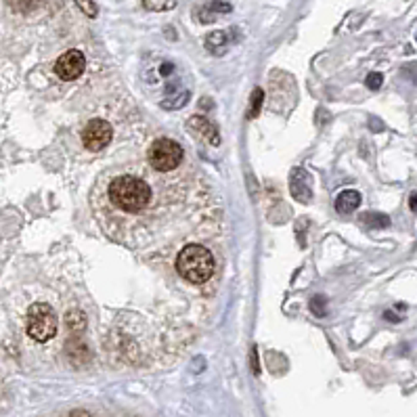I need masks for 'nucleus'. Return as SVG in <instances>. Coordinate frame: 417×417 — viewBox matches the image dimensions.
Listing matches in <instances>:
<instances>
[{
  "mask_svg": "<svg viewBox=\"0 0 417 417\" xmlns=\"http://www.w3.org/2000/svg\"><path fill=\"white\" fill-rule=\"evenodd\" d=\"M358 206H360V193L358 191H342L336 199V210L342 212V214H348V212H355Z\"/></svg>",
  "mask_w": 417,
  "mask_h": 417,
  "instance_id": "0eeeda50",
  "label": "nucleus"
},
{
  "mask_svg": "<svg viewBox=\"0 0 417 417\" xmlns=\"http://www.w3.org/2000/svg\"><path fill=\"white\" fill-rule=\"evenodd\" d=\"M57 315L55 310L45 304V302H38V304H32L30 310H28V321H25V329L30 334L32 340L36 342H49L55 334H57Z\"/></svg>",
  "mask_w": 417,
  "mask_h": 417,
  "instance_id": "7ed1b4c3",
  "label": "nucleus"
},
{
  "mask_svg": "<svg viewBox=\"0 0 417 417\" xmlns=\"http://www.w3.org/2000/svg\"><path fill=\"white\" fill-rule=\"evenodd\" d=\"M206 45H208L210 51H216V47L227 45V34H225V32H214V34H210V36L206 38Z\"/></svg>",
  "mask_w": 417,
  "mask_h": 417,
  "instance_id": "9d476101",
  "label": "nucleus"
},
{
  "mask_svg": "<svg viewBox=\"0 0 417 417\" xmlns=\"http://www.w3.org/2000/svg\"><path fill=\"white\" fill-rule=\"evenodd\" d=\"M382 82H384V76L377 74V71H371V74L367 76V80H365L367 88H371V90H377V88L382 86Z\"/></svg>",
  "mask_w": 417,
  "mask_h": 417,
  "instance_id": "9b49d317",
  "label": "nucleus"
},
{
  "mask_svg": "<svg viewBox=\"0 0 417 417\" xmlns=\"http://www.w3.org/2000/svg\"><path fill=\"white\" fill-rule=\"evenodd\" d=\"M69 417H90V416H88L86 411H74Z\"/></svg>",
  "mask_w": 417,
  "mask_h": 417,
  "instance_id": "dca6fc26",
  "label": "nucleus"
},
{
  "mask_svg": "<svg viewBox=\"0 0 417 417\" xmlns=\"http://www.w3.org/2000/svg\"><path fill=\"white\" fill-rule=\"evenodd\" d=\"M143 2H145V6H149L153 11H162V8H172L175 6L172 0H143Z\"/></svg>",
  "mask_w": 417,
  "mask_h": 417,
  "instance_id": "f8f14e48",
  "label": "nucleus"
},
{
  "mask_svg": "<svg viewBox=\"0 0 417 417\" xmlns=\"http://www.w3.org/2000/svg\"><path fill=\"white\" fill-rule=\"evenodd\" d=\"M409 208L417 212V193H411V197H409Z\"/></svg>",
  "mask_w": 417,
  "mask_h": 417,
  "instance_id": "2eb2a0df",
  "label": "nucleus"
},
{
  "mask_svg": "<svg viewBox=\"0 0 417 417\" xmlns=\"http://www.w3.org/2000/svg\"><path fill=\"white\" fill-rule=\"evenodd\" d=\"M84 67H86V59L80 51H67L63 53L59 59L55 61V74L59 76L61 80H78L82 74H84Z\"/></svg>",
  "mask_w": 417,
  "mask_h": 417,
  "instance_id": "423d86ee",
  "label": "nucleus"
},
{
  "mask_svg": "<svg viewBox=\"0 0 417 417\" xmlns=\"http://www.w3.org/2000/svg\"><path fill=\"white\" fill-rule=\"evenodd\" d=\"M262 101H264V93L260 88H256L254 95H252V103H249V114H247L249 118H256L258 116V112L262 107Z\"/></svg>",
  "mask_w": 417,
  "mask_h": 417,
  "instance_id": "1a4fd4ad",
  "label": "nucleus"
},
{
  "mask_svg": "<svg viewBox=\"0 0 417 417\" xmlns=\"http://www.w3.org/2000/svg\"><path fill=\"white\" fill-rule=\"evenodd\" d=\"M177 271L189 283H206L214 273V256L204 245H187L177 258Z\"/></svg>",
  "mask_w": 417,
  "mask_h": 417,
  "instance_id": "f03ea898",
  "label": "nucleus"
},
{
  "mask_svg": "<svg viewBox=\"0 0 417 417\" xmlns=\"http://www.w3.org/2000/svg\"><path fill=\"white\" fill-rule=\"evenodd\" d=\"M360 221L369 229H386V227H390V218L386 214H380V212H367V214L360 216Z\"/></svg>",
  "mask_w": 417,
  "mask_h": 417,
  "instance_id": "6e6552de",
  "label": "nucleus"
},
{
  "mask_svg": "<svg viewBox=\"0 0 417 417\" xmlns=\"http://www.w3.org/2000/svg\"><path fill=\"white\" fill-rule=\"evenodd\" d=\"M147 160H149L153 170H158V172H172V170L179 168V164L182 162V147L172 139H158L149 147Z\"/></svg>",
  "mask_w": 417,
  "mask_h": 417,
  "instance_id": "20e7f679",
  "label": "nucleus"
},
{
  "mask_svg": "<svg viewBox=\"0 0 417 417\" xmlns=\"http://www.w3.org/2000/svg\"><path fill=\"white\" fill-rule=\"evenodd\" d=\"M76 4H78L88 17H95V15H97V6H95L93 0H76Z\"/></svg>",
  "mask_w": 417,
  "mask_h": 417,
  "instance_id": "ddd939ff",
  "label": "nucleus"
},
{
  "mask_svg": "<svg viewBox=\"0 0 417 417\" xmlns=\"http://www.w3.org/2000/svg\"><path fill=\"white\" fill-rule=\"evenodd\" d=\"M107 193H110L112 204L118 210H124V212L143 210L149 204V199H151L149 184L145 180L139 179V177H132V175L116 177V179L110 182Z\"/></svg>",
  "mask_w": 417,
  "mask_h": 417,
  "instance_id": "f257e3e1",
  "label": "nucleus"
},
{
  "mask_svg": "<svg viewBox=\"0 0 417 417\" xmlns=\"http://www.w3.org/2000/svg\"><path fill=\"white\" fill-rule=\"evenodd\" d=\"M112 124L105 119H90L82 130V143L90 151H99L112 143Z\"/></svg>",
  "mask_w": 417,
  "mask_h": 417,
  "instance_id": "39448f33",
  "label": "nucleus"
},
{
  "mask_svg": "<svg viewBox=\"0 0 417 417\" xmlns=\"http://www.w3.org/2000/svg\"><path fill=\"white\" fill-rule=\"evenodd\" d=\"M310 308L315 310V315H319V317H323L325 315V306H323V298H317L312 304H310Z\"/></svg>",
  "mask_w": 417,
  "mask_h": 417,
  "instance_id": "4468645a",
  "label": "nucleus"
}]
</instances>
